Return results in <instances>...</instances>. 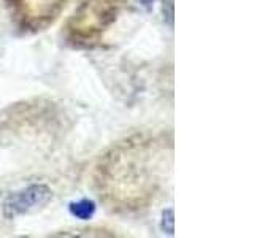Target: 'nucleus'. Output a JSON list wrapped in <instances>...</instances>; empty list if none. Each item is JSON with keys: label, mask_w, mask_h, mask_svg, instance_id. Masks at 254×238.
<instances>
[{"label": "nucleus", "mask_w": 254, "mask_h": 238, "mask_svg": "<svg viewBox=\"0 0 254 238\" xmlns=\"http://www.w3.org/2000/svg\"><path fill=\"white\" fill-rule=\"evenodd\" d=\"M51 198L53 190L46 184H30L6 198L3 203V214L6 219H13L19 214L43 208L51 202Z\"/></svg>", "instance_id": "nucleus-1"}, {"label": "nucleus", "mask_w": 254, "mask_h": 238, "mask_svg": "<svg viewBox=\"0 0 254 238\" xmlns=\"http://www.w3.org/2000/svg\"><path fill=\"white\" fill-rule=\"evenodd\" d=\"M95 202L91 200V198H81L78 202H71L68 205V210L71 213V216H75L76 219L81 221H89L92 219V216L95 214Z\"/></svg>", "instance_id": "nucleus-2"}, {"label": "nucleus", "mask_w": 254, "mask_h": 238, "mask_svg": "<svg viewBox=\"0 0 254 238\" xmlns=\"http://www.w3.org/2000/svg\"><path fill=\"white\" fill-rule=\"evenodd\" d=\"M161 229L164 234H169V235L175 234V211H173V208H169L162 213Z\"/></svg>", "instance_id": "nucleus-3"}, {"label": "nucleus", "mask_w": 254, "mask_h": 238, "mask_svg": "<svg viewBox=\"0 0 254 238\" xmlns=\"http://www.w3.org/2000/svg\"><path fill=\"white\" fill-rule=\"evenodd\" d=\"M164 14L170 26H173V0H164Z\"/></svg>", "instance_id": "nucleus-4"}, {"label": "nucleus", "mask_w": 254, "mask_h": 238, "mask_svg": "<svg viewBox=\"0 0 254 238\" xmlns=\"http://www.w3.org/2000/svg\"><path fill=\"white\" fill-rule=\"evenodd\" d=\"M138 5H141L143 8H146V10H151V6H153V2L154 0H137Z\"/></svg>", "instance_id": "nucleus-5"}]
</instances>
